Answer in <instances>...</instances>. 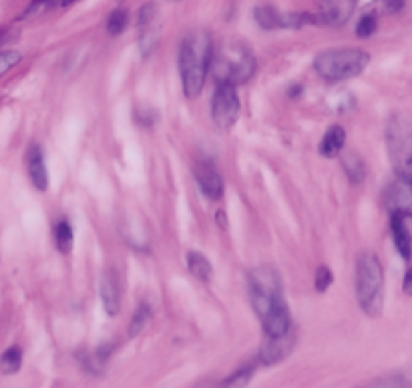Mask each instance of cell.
I'll use <instances>...</instances> for the list:
<instances>
[{"mask_svg": "<svg viewBox=\"0 0 412 388\" xmlns=\"http://www.w3.org/2000/svg\"><path fill=\"white\" fill-rule=\"evenodd\" d=\"M211 71L217 83L241 85L254 77L256 56L243 45H226L211 58Z\"/></svg>", "mask_w": 412, "mask_h": 388, "instance_id": "6", "label": "cell"}, {"mask_svg": "<svg viewBox=\"0 0 412 388\" xmlns=\"http://www.w3.org/2000/svg\"><path fill=\"white\" fill-rule=\"evenodd\" d=\"M387 149L398 177L412 180V119L406 113H392L387 123Z\"/></svg>", "mask_w": 412, "mask_h": 388, "instance_id": "5", "label": "cell"}, {"mask_svg": "<svg viewBox=\"0 0 412 388\" xmlns=\"http://www.w3.org/2000/svg\"><path fill=\"white\" fill-rule=\"evenodd\" d=\"M376 28H378L376 17L374 14H364L360 21H358V25H356V34L360 39H368V36H372L376 32Z\"/></svg>", "mask_w": 412, "mask_h": 388, "instance_id": "23", "label": "cell"}, {"mask_svg": "<svg viewBox=\"0 0 412 388\" xmlns=\"http://www.w3.org/2000/svg\"><path fill=\"white\" fill-rule=\"evenodd\" d=\"M380 2H382V8H384L387 12H398V10L404 8V4H406L409 0H380Z\"/></svg>", "mask_w": 412, "mask_h": 388, "instance_id": "28", "label": "cell"}, {"mask_svg": "<svg viewBox=\"0 0 412 388\" xmlns=\"http://www.w3.org/2000/svg\"><path fill=\"white\" fill-rule=\"evenodd\" d=\"M54 237H56V248H58V252H63V254H69L71 250H73V228H71V224L69 222H58V226H56V232H54Z\"/></svg>", "mask_w": 412, "mask_h": 388, "instance_id": "20", "label": "cell"}, {"mask_svg": "<svg viewBox=\"0 0 412 388\" xmlns=\"http://www.w3.org/2000/svg\"><path fill=\"white\" fill-rule=\"evenodd\" d=\"M392 222V237H394V246L398 250V254L404 259L412 258V233L409 230V219L400 217V215H390Z\"/></svg>", "mask_w": 412, "mask_h": 388, "instance_id": "13", "label": "cell"}, {"mask_svg": "<svg viewBox=\"0 0 412 388\" xmlns=\"http://www.w3.org/2000/svg\"><path fill=\"white\" fill-rule=\"evenodd\" d=\"M294 344H296V338L292 332H288L283 336H265V340L259 346V363L265 366L282 363L283 358H288L292 354Z\"/></svg>", "mask_w": 412, "mask_h": 388, "instance_id": "9", "label": "cell"}, {"mask_svg": "<svg viewBox=\"0 0 412 388\" xmlns=\"http://www.w3.org/2000/svg\"><path fill=\"white\" fill-rule=\"evenodd\" d=\"M28 175H30L32 185L39 191H47V187H49V171H47V165H45L43 149L36 143L30 145V149H28Z\"/></svg>", "mask_w": 412, "mask_h": 388, "instance_id": "12", "label": "cell"}, {"mask_svg": "<svg viewBox=\"0 0 412 388\" xmlns=\"http://www.w3.org/2000/svg\"><path fill=\"white\" fill-rule=\"evenodd\" d=\"M356 8V0H320V21L322 25L342 26L348 23Z\"/></svg>", "mask_w": 412, "mask_h": 388, "instance_id": "10", "label": "cell"}, {"mask_svg": "<svg viewBox=\"0 0 412 388\" xmlns=\"http://www.w3.org/2000/svg\"><path fill=\"white\" fill-rule=\"evenodd\" d=\"M217 219H219V226H221V228H226V226H228V224H226V222H228V219H226V213H221V211H219V213H217Z\"/></svg>", "mask_w": 412, "mask_h": 388, "instance_id": "30", "label": "cell"}, {"mask_svg": "<svg viewBox=\"0 0 412 388\" xmlns=\"http://www.w3.org/2000/svg\"><path fill=\"white\" fill-rule=\"evenodd\" d=\"M127 23H129L127 10L117 8V10H113V12L109 14V19H107V30H109V34L117 36V34H121V32L125 30Z\"/></svg>", "mask_w": 412, "mask_h": 388, "instance_id": "21", "label": "cell"}, {"mask_svg": "<svg viewBox=\"0 0 412 388\" xmlns=\"http://www.w3.org/2000/svg\"><path fill=\"white\" fill-rule=\"evenodd\" d=\"M21 364H23V352H21V348H17V346L4 350L2 356H0V368H2L4 374H14V372H19Z\"/></svg>", "mask_w": 412, "mask_h": 388, "instance_id": "19", "label": "cell"}, {"mask_svg": "<svg viewBox=\"0 0 412 388\" xmlns=\"http://www.w3.org/2000/svg\"><path fill=\"white\" fill-rule=\"evenodd\" d=\"M241 113V103L235 91V85L217 83V89L211 99V119L219 129H230L237 123Z\"/></svg>", "mask_w": 412, "mask_h": 388, "instance_id": "7", "label": "cell"}, {"mask_svg": "<svg viewBox=\"0 0 412 388\" xmlns=\"http://www.w3.org/2000/svg\"><path fill=\"white\" fill-rule=\"evenodd\" d=\"M195 182L199 185V189L204 191L207 200H221L224 195V182H221V175L219 171L211 165V163H197L195 165Z\"/></svg>", "mask_w": 412, "mask_h": 388, "instance_id": "11", "label": "cell"}, {"mask_svg": "<svg viewBox=\"0 0 412 388\" xmlns=\"http://www.w3.org/2000/svg\"><path fill=\"white\" fill-rule=\"evenodd\" d=\"M370 54L360 49H330L320 52L314 61V69L328 83L348 80L360 75L368 67Z\"/></svg>", "mask_w": 412, "mask_h": 388, "instance_id": "4", "label": "cell"}, {"mask_svg": "<svg viewBox=\"0 0 412 388\" xmlns=\"http://www.w3.org/2000/svg\"><path fill=\"white\" fill-rule=\"evenodd\" d=\"M384 206L390 215L412 219V180L396 177L384 191Z\"/></svg>", "mask_w": 412, "mask_h": 388, "instance_id": "8", "label": "cell"}, {"mask_svg": "<svg viewBox=\"0 0 412 388\" xmlns=\"http://www.w3.org/2000/svg\"><path fill=\"white\" fill-rule=\"evenodd\" d=\"M252 374H254V368L252 366H243L237 372H233L232 376L224 382V387H246L250 382Z\"/></svg>", "mask_w": 412, "mask_h": 388, "instance_id": "24", "label": "cell"}, {"mask_svg": "<svg viewBox=\"0 0 412 388\" xmlns=\"http://www.w3.org/2000/svg\"><path fill=\"white\" fill-rule=\"evenodd\" d=\"M254 19L263 30H274V28H282V12H278L274 6L270 4H259L254 8Z\"/></svg>", "mask_w": 412, "mask_h": 388, "instance_id": "16", "label": "cell"}, {"mask_svg": "<svg viewBox=\"0 0 412 388\" xmlns=\"http://www.w3.org/2000/svg\"><path fill=\"white\" fill-rule=\"evenodd\" d=\"M155 19V4L153 2H149V4H145V6H141V10H139V26L141 28H145V26H149L153 23Z\"/></svg>", "mask_w": 412, "mask_h": 388, "instance_id": "27", "label": "cell"}, {"mask_svg": "<svg viewBox=\"0 0 412 388\" xmlns=\"http://www.w3.org/2000/svg\"><path fill=\"white\" fill-rule=\"evenodd\" d=\"M149 316H151V312H149V306H147V304H141V306L137 308V312H135L133 320H131L129 336H137V334H139V332L143 330V326L147 324Z\"/></svg>", "mask_w": 412, "mask_h": 388, "instance_id": "22", "label": "cell"}, {"mask_svg": "<svg viewBox=\"0 0 412 388\" xmlns=\"http://www.w3.org/2000/svg\"><path fill=\"white\" fill-rule=\"evenodd\" d=\"M342 169H344V173L348 175V180L352 183H362L364 182V177H366V165H364V161L360 159V155H356V153H346V155H342Z\"/></svg>", "mask_w": 412, "mask_h": 388, "instance_id": "18", "label": "cell"}, {"mask_svg": "<svg viewBox=\"0 0 412 388\" xmlns=\"http://www.w3.org/2000/svg\"><path fill=\"white\" fill-rule=\"evenodd\" d=\"M404 292L412 296V270L406 272V276H404Z\"/></svg>", "mask_w": 412, "mask_h": 388, "instance_id": "29", "label": "cell"}, {"mask_svg": "<svg viewBox=\"0 0 412 388\" xmlns=\"http://www.w3.org/2000/svg\"><path fill=\"white\" fill-rule=\"evenodd\" d=\"M346 143V131L340 125H330L320 141V153L324 157H336Z\"/></svg>", "mask_w": 412, "mask_h": 388, "instance_id": "15", "label": "cell"}, {"mask_svg": "<svg viewBox=\"0 0 412 388\" xmlns=\"http://www.w3.org/2000/svg\"><path fill=\"white\" fill-rule=\"evenodd\" d=\"M314 284H316V290L318 292H326L330 284H332V272H330V268L328 266H320L318 270H316V280H314Z\"/></svg>", "mask_w": 412, "mask_h": 388, "instance_id": "26", "label": "cell"}, {"mask_svg": "<svg viewBox=\"0 0 412 388\" xmlns=\"http://www.w3.org/2000/svg\"><path fill=\"white\" fill-rule=\"evenodd\" d=\"M213 58V41L206 28L189 30L180 45V75L185 97L195 99L206 85Z\"/></svg>", "mask_w": 412, "mask_h": 388, "instance_id": "2", "label": "cell"}, {"mask_svg": "<svg viewBox=\"0 0 412 388\" xmlns=\"http://www.w3.org/2000/svg\"><path fill=\"white\" fill-rule=\"evenodd\" d=\"M302 91V87H294L292 91H290V97H298V93Z\"/></svg>", "mask_w": 412, "mask_h": 388, "instance_id": "31", "label": "cell"}, {"mask_svg": "<svg viewBox=\"0 0 412 388\" xmlns=\"http://www.w3.org/2000/svg\"><path fill=\"white\" fill-rule=\"evenodd\" d=\"M187 268H189V272H191L197 280H202V282H209L211 276H213L211 261H209L204 254H199V252H189V254H187Z\"/></svg>", "mask_w": 412, "mask_h": 388, "instance_id": "17", "label": "cell"}, {"mask_svg": "<svg viewBox=\"0 0 412 388\" xmlns=\"http://www.w3.org/2000/svg\"><path fill=\"white\" fill-rule=\"evenodd\" d=\"M21 58H23V54L19 51L0 52V77L6 75L10 69H14L21 63Z\"/></svg>", "mask_w": 412, "mask_h": 388, "instance_id": "25", "label": "cell"}, {"mask_svg": "<svg viewBox=\"0 0 412 388\" xmlns=\"http://www.w3.org/2000/svg\"><path fill=\"white\" fill-rule=\"evenodd\" d=\"M101 300L109 316H115L121 308V290L113 272H107L101 280Z\"/></svg>", "mask_w": 412, "mask_h": 388, "instance_id": "14", "label": "cell"}, {"mask_svg": "<svg viewBox=\"0 0 412 388\" xmlns=\"http://www.w3.org/2000/svg\"><path fill=\"white\" fill-rule=\"evenodd\" d=\"M250 300L261 320L265 336H283L290 332L292 316L283 300L282 282L274 268L261 266L250 274Z\"/></svg>", "mask_w": 412, "mask_h": 388, "instance_id": "1", "label": "cell"}, {"mask_svg": "<svg viewBox=\"0 0 412 388\" xmlns=\"http://www.w3.org/2000/svg\"><path fill=\"white\" fill-rule=\"evenodd\" d=\"M356 298L364 314L378 318L384 308V272L372 252L362 254L356 261Z\"/></svg>", "mask_w": 412, "mask_h": 388, "instance_id": "3", "label": "cell"}, {"mask_svg": "<svg viewBox=\"0 0 412 388\" xmlns=\"http://www.w3.org/2000/svg\"><path fill=\"white\" fill-rule=\"evenodd\" d=\"M169 2H177V0H169Z\"/></svg>", "mask_w": 412, "mask_h": 388, "instance_id": "32", "label": "cell"}]
</instances>
